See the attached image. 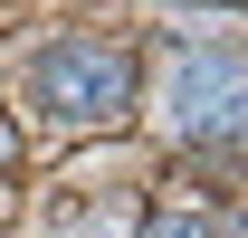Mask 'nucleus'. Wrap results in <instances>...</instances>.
I'll list each match as a JSON object with an SVG mask.
<instances>
[{
  "label": "nucleus",
  "instance_id": "5",
  "mask_svg": "<svg viewBox=\"0 0 248 238\" xmlns=\"http://www.w3.org/2000/svg\"><path fill=\"white\" fill-rule=\"evenodd\" d=\"M0 162H10V124H0Z\"/></svg>",
  "mask_w": 248,
  "mask_h": 238
},
{
  "label": "nucleus",
  "instance_id": "1",
  "mask_svg": "<svg viewBox=\"0 0 248 238\" xmlns=\"http://www.w3.org/2000/svg\"><path fill=\"white\" fill-rule=\"evenodd\" d=\"M29 95L58 124H115L134 105V58H124L115 38H58V48H38Z\"/></svg>",
  "mask_w": 248,
  "mask_h": 238
},
{
  "label": "nucleus",
  "instance_id": "4",
  "mask_svg": "<svg viewBox=\"0 0 248 238\" xmlns=\"http://www.w3.org/2000/svg\"><path fill=\"white\" fill-rule=\"evenodd\" d=\"M134 238H210V219H201V209H172V219H143Z\"/></svg>",
  "mask_w": 248,
  "mask_h": 238
},
{
  "label": "nucleus",
  "instance_id": "3",
  "mask_svg": "<svg viewBox=\"0 0 248 238\" xmlns=\"http://www.w3.org/2000/svg\"><path fill=\"white\" fill-rule=\"evenodd\" d=\"M134 229H143V209H134V200H105L95 219H77L67 238H134Z\"/></svg>",
  "mask_w": 248,
  "mask_h": 238
},
{
  "label": "nucleus",
  "instance_id": "2",
  "mask_svg": "<svg viewBox=\"0 0 248 238\" xmlns=\"http://www.w3.org/2000/svg\"><path fill=\"white\" fill-rule=\"evenodd\" d=\"M162 115L182 124V134H229V124H248V58L239 48H191V58H172Z\"/></svg>",
  "mask_w": 248,
  "mask_h": 238
}]
</instances>
